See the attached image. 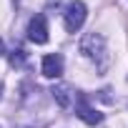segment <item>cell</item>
Segmentation results:
<instances>
[{"label":"cell","instance_id":"cell-1","mask_svg":"<svg viewBox=\"0 0 128 128\" xmlns=\"http://www.w3.org/2000/svg\"><path fill=\"white\" fill-rule=\"evenodd\" d=\"M80 53L96 63L100 73L108 68V50H106V40L100 33H86L80 40Z\"/></svg>","mask_w":128,"mask_h":128},{"label":"cell","instance_id":"cell-2","mask_svg":"<svg viewBox=\"0 0 128 128\" xmlns=\"http://www.w3.org/2000/svg\"><path fill=\"white\" fill-rule=\"evenodd\" d=\"M86 15H88V8L80 0H70L66 5V13H63V23H66V30L68 33H78L86 23Z\"/></svg>","mask_w":128,"mask_h":128},{"label":"cell","instance_id":"cell-3","mask_svg":"<svg viewBox=\"0 0 128 128\" xmlns=\"http://www.w3.org/2000/svg\"><path fill=\"white\" fill-rule=\"evenodd\" d=\"M28 38H30V43H35V45H43V43H48V23H45V15H33L30 18V23H28Z\"/></svg>","mask_w":128,"mask_h":128},{"label":"cell","instance_id":"cell-4","mask_svg":"<svg viewBox=\"0 0 128 128\" xmlns=\"http://www.w3.org/2000/svg\"><path fill=\"white\" fill-rule=\"evenodd\" d=\"M76 113H78V118L80 120H86L88 126H98L100 120H103V113H98L90 103H88V98L80 93L78 96V103H76Z\"/></svg>","mask_w":128,"mask_h":128},{"label":"cell","instance_id":"cell-5","mask_svg":"<svg viewBox=\"0 0 128 128\" xmlns=\"http://www.w3.org/2000/svg\"><path fill=\"white\" fill-rule=\"evenodd\" d=\"M63 55L60 53H50L43 58V76L45 78H60L63 76Z\"/></svg>","mask_w":128,"mask_h":128},{"label":"cell","instance_id":"cell-6","mask_svg":"<svg viewBox=\"0 0 128 128\" xmlns=\"http://www.w3.org/2000/svg\"><path fill=\"white\" fill-rule=\"evenodd\" d=\"M53 98H55V103L60 106V108H70V103H73V98H76V93L70 90V86H66V83H58V86H53Z\"/></svg>","mask_w":128,"mask_h":128},{"label":"cell","instance_id":"cell-7","mask_svg":"<svg viewBox=\"0 0 128 128\" xmlns=\"http://www.w3.org/2000/svg\"><path fill=\"white\" fill-rule=\"evenodd\" d=\"M25 60H28V53H25L23 48H13V50L8 53V63H10L13 68H23Z\"/></svg>","mask_w":128,"mask_h":128},{"label":"cell","instance_id":"cell-8","mask_svg":"<svg viewBox=\"0 0 128 128\" xmlns=\"http://www.w3.org/2000/svg\"><path fill=\"white\" fill-rule=\"evenodd\" d=\"M5 53V45H3V38H0V55H3Z\"/></svg>","mask_w":128,"mask_h":128},{"label":"cell","instance_id":"cell-9","mask_svg":"<svg viewBox=\"0 0 128 128\" xmlns=\"http://www.w3.org/2000/svg\"><path fill=\"white\" fill-rule=\"evenodd\" d=\"M0 98H3V83H0Z\"/></svg>","mask_w":128,"mask_h":128}]
</instances>
